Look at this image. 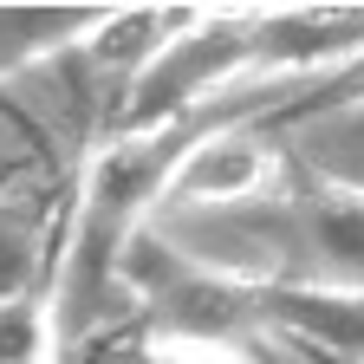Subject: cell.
Here are the masks:
<instances>
[{
  "instance_id": "277c9868",
  "label": "cell",
  "mask_w": 364,
  "mask_h": 364,
  "mask_svg": "<svg viewBox=\"0 0 364 364\" xmlns=\"http://www.w3.org/2000/svg\"><path fill=\"white\" fill-rule=\"evenodd\" d=\"M144 364H235V351H208V345H156Z\"/></svg>"
},
{
  "instance_id": "7a4b0ae2",
  "label": "cell",
  "mask_w": 364,
  "mask_h": 364,
  "mask_svg": "<svg viewBox=\"0 0 364 364\" xmlns=\"http://www.w3.org/2000/svg\"><path fill=\"white\" fill-rule=\"evenodd\" d=\"M280 176H287L280 156H273V144H267L254 124H228V130H202V136L182 130V150H176V163L163 176L156 215H221V208H247Z\"/></svg>"
},
{
  "instance_id": "3957f363",
  "label": "cell",
  "mask_w": 364,
  "mask_h": 364,
  "mask_svg": "<svg viewBox=\"0 0 364 364\" xmlns=\"http://www.w3.org/2000/svg\"><path fill=\"white\" fill-rule=\"evenodd\" d=\"M53 358H59V326L46 293L0 299V364H53Z\"/></svg>"
},
{
  "instance_id": "6da1fadb",
  "label": "cell",
  "mask_w": 364,
  "mask_h": 364,
  "mask_svg": "<svg viewBox=\"0 0 364 364\" xmlns=\"http://www.w3.org/2000/svg\"><path fill=\"white\" fill-rule=\"evenodd\" d=\"M150 235L202 273L254 293H351L364 299V196L332 182H273L247 208L156 215Z\"/></svg>"
}]
</instances>
